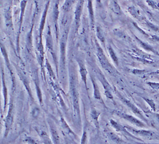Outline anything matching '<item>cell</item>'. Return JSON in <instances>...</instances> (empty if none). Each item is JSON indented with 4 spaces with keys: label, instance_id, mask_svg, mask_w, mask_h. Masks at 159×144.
<instances>
[{
    "label": "cell",
    "instance_id": "6da1fadb",
    "mask_svg": "<svg viewBox=\"0 0 159 144\" xmlns=\"http://www.w3.org/2000/svg\"><path fill=\"white\" fill-rule=\"evenodd\" d=\"M69 89L73 110V116L78 125L81 124V112L80 105V94L78 90V80L76 68L73 62L70 61L68 64Z\"/></svg>",
    "mask_w": 159,
    "mask_h": 144
},
{
    "label": "cell",
    "instance_id": "7a4b0ae2",
    "mask_svg": "<svg viewBox=\"0 0 159 144\" xmlns=\"http://www.w3.org/2000/svg\"><path fill=\"white\" fill-rule=\"evenodd\" d=\"M70 28L67 25L64 28L62 34L60 38V58H59V77L61 81L66 80V75H67V67H66V47L68 39Z\"/></svg>",
    "mask_w": 159,
    "mask_h": 144
},
{
    "label": "cell",
    "instance_id": "3957f363",
    "mask_svg": "<svg viewBox=\"0 0 159 144\" xmlns=\"http://www.w3.org/2000/svg\"><path fill=\"white\" fill-rule=\"evenodd\" d=\"M96 56L98 59V61L101 64L102 68L105 70V71L108 72L112 76H116L119 74V72L117 71L116 68L113 66L111 63L110 62L109 59L106 56L104 52L99 44V43L96 40Z\"/></svg>",
    "mask_w": 159,
    "mask_h": 144
},
{
    "label": "cell",
    "instance_id": "277c9868",
    "mask_svg": "<svg viewBox=\"0 0 159 144\" xmlns=\"http://www.w3.org/2000/svg\"><path fill=\"white\" fill-rule=\"evenodd\" d=\"M96 76L98 78V79L101 82L102 87L104 89V95L108 99L110 100L114 105H116V102L114 100L113 95V88L110 84L109 83L107 78L104 75L103 73L99 69L96 68L95 70Z\"/></svg>",
    "mask_w": 159,
    "mask_h": 144
},
{
    "label": "cell",
    "instance_id": "5b68a950",
    "mask_svg": "<svg viewBox=\"0 0 159 144\" xmlns=\"http://www.w3.org/2000/svg\"><path fill=\"white\" fill-rule=\"evenodd\" d=\"M14 98H12V95L10 98L8 103L7 114L4 120L5 123V132L4 137H7L9 134L10 130L12 128L13 124L14 122V115H15V106L14 103Z\"/></svg>",
    "mask_w": 159,
    "mask_h": 144
},
{
    "label": "cell",
    "instance_id": "8992f818",
    "mask_svg": "<svg viewBox=\"0 0 159 144\" xmlns=\"http://www.w3.org/2000/svg\"><path fill=\"white\" fill-rule=\"evenodd\" d=\"M45 44H46V48L47 50L48 51L49 53L50 54L51 56L53 58V60H54L55 66H56V73L57 76L59 78V62L57 60V57L56 55V53L54 50V40H53V37L51 32V29L50 26H48V30L47 31V33L45 34Z\"/></svg>",
    "mask_w": 159,
    "mask_h": 144
},
{
    "label": "cell",
    "instance_id": "52a82bcc",
    "mask_svg": "<svg viewBox=\"0 0 159 144\" xmlns=\"http://www.w3.org/2000/svg\"><path fill=\"white\" fill-rule=\"evenodd\" d=\"M115 94H116V96L119 99H120V100L122 101V103H124L127 107H128L132 111V113L134 114L139 119H140L143 120L144 122H145V123L149 126L148 121L147 120V118H146V117L144 115L142 111L135 104H134L131 101L129 100L128 99H127L126 98L123 96L120 93H118L117 91H116Z\"/></svg>",
    "mask_w": 159,
    "mask_h": 144
},
{
    "label": "cell",
    "instance_id": "ba28073f",
    "mask_svg": "<svg viewBox=\"0 0 159 144\" xmlns=\"http://www.w3.org/2000/svg\"><path fill=\"white\" fill-rule=\"evenodd\" d=\"M115 115L118 116L119 118L122 119L124 120H125L132 124L136 126L138 128H147L148 126L146 124L144 121H142L139 120V119L136 118V117L130 114H129L127 113L124 112L120 110H114L113 112Z\"/></svg>",
    "mask_w": 159,
    "mask_h": 144
},
{
    "label": "cell",
    "instance_id": "9c48e42d",
    "mask_svg": "<svg viewBox=\"0 0 159 144\" xmlns=\"http://www.w3.org/2000/svg\"><path fill=\"white\" fill-rule=\"evenodd\" d=\"M28 1L27 0H22L20 2V16H19V28L17 35V38H16V51L17 54H18V56L20 58V37L22 32V24L25 15V8L27 6Z\"/></svg>",
    "mask_w": 159,
    "mask_h": 144
},
{
    "label": "cell",
    "instance_id": "30bf717a",
    "mask_svg": "<svg viewBox=\"0 0 159 144\" xmlns=\"http://www.w3.org/2000/svg\"><path fill=\"white\" fill-rule=\"evenodd\" d=\"M129 54L133 59H135L138 61H141L144 64H152L155 62L151 55L145 53V52L138 49H132V51Z\"/></svg>",
    "mask_w": 159,
    "mask_h": 144
},
{
    "label": "cell",
    "instance_id": "8fae6325",
    "mask_svg": "<svg viewBox=\"0 0 159 144\" xmlns=\"http://www.w3.org/2000/svg\"><path fill=\"white\" fill-rule=\"evenodd\" d=\"M110 125L116 131V132H118L119 133H121L126 138H132L134 140H137L138 141L143 142V140L140 138L134 136V135H132L130 132H129L124 126H122L121 124L118 123L117 121H116L112 119H111L110 120Z\"/></svg>",
    "mask_w": 159,
    "mask_h": 144
},
{
    "label": "cell",
    "instance_id": "7c38bea8",
    "mask_svg": "<svg viewBox=\"0 0 159 144\" xmlns=\"http://www.w3.org/2000/svg\"><path fill=\"white\" fill-rule=\"evenodd\" d=\"M0 49H1V52H2V54L6 66L10 72V75L11 78V81H12V92H14V91L16 89V78L14 77V72H13L12 70V67H11V65L10 63V61L9 60V58H8V52L7 50L6 47H5L4 44H2L1 42V45H0Z\"/></svg>",
    "mask_w": 159,
    "mask_h": 144
},
{
    "label": "cell",
    "instance_id": "4fadbf2b",
    "mask_svg": "<svg viewBox=\"0 0 159 144\" xmlns=\"http://www.w3.org/2000/svg\"><path fill=\"white\" fill-rule=\"evenodd\" d=\"M85 0H79L78 2L74 14V27L75 33H78L81 24V18L84 10Z\"/></svg>",
    "mask_w": 159,
    "mask_h": 144
},
{
    "label": "cell",
    "instance_id": "5bb4252c",
    "mask_svg": "<svg viewBox=\"0 0 159 144\" xmlns=\"http://www.w3.org/2000/svg\"><path fill=\"white\" fill-rule=\"evenodd\" d=\"M76 63L78 66V71L80 73V75L81 77V79L82 81V82L84 84L86 91L87 95L89 98V88H88V85H87V75H88V71L87 69L86 68L85 64L84 63V61H83V59H82L81 58H76Z\"/></svg>",
    "mask_w": 159,
    "mask_h": 144
},
{
    "label": "cell",
    "instance_id": "9a60e30c",
    "mask_svg": "<svg viewBox=\"0 0 159 144\" xmlns=\"http://www.w3.org/2000/svg\"><path fill=\"white\" fill-rule=\"evenodd\" d=\"M90 81H91V82L92 84V87H93V96H94V99L99 101L106 109L108 110V107L107 106V105H106V103L102 97L101 91H100L99 86L96 82L95 77L92 73H90Z\"/></svg>",
    "mask_w": 159,
    "mask_h": 144
},
{
    "label": "cell",
    "instance_id": "2e32d148",
    "mask_svg": "<svg viewBox=\"0 0 159 144\" xmlns=\"http://www.w3.org/2000/svg\"><path fill=\"white\" fill-rule=\"evenodd\" d=\"M1 78H2V93L3 96V114H5L7 111V109L8 108V87L7 86V82L5 80V71H4V67L3 66L2 63H1Z\"/></svg>",
    "mask_w": 159,
    "mask_h": 144
},
{
    "label": "cell",
    "instance_id": "e0dca14e",
    "mask_svg": "<svg viewBox=\"0 0 159 144\" xmlns=\"http://www.w3.org/2000/svg\"><path fill=\"white\" fill-rule=\"evenodd\" d=\"M124 126L129 132H130L132 135H134L137 137H147V138H152L155 135V133L152 130L144 129L143 128L136 129L132 126H130L129 125H125Z\"/></svg>",
    "mask_w": 159,
    "mask_h": 144
},
{
    "label": "cell",
    "instance_id": "ac0fdd59",
    "mask_svg": "<svg viewBox=\"0 0 159 144\" xmlns=\"http://www.w3.org/2000/svg\"><path fill=\"white\" fill-rule=\"evenodd\" d=\"M50 0H48L45 5L44 10L42 13V15L41 17L40 22H39V28H38V31H39L38 40H39V41H43L42 36H43V31L45 30V24H46V20H47V14H48V10L49 6H50Z\"/></svg>",
    "mask_w": 159,
    "mask_h": 144
},
{
    "label": "cell",
    "instance_id": "d6986e66",
    "mask_svg": "<svg viewBox=\"0 0 159 144\" xmlns=\"http://www.w3.org/2000/svg\"><path fill=\"white\" fill-rule=\"evenodd\" d=\"M16 70H17V75H19V77L20 78V80L21 81V82L24 84V87L26 89V91H27V92L28 93V95H29L30 98H31V100L32 101H34V98H33V94H32V91H31V87H30V82H29L28 77H26V75L23 73V72L22 71V70L19 67H17V66H16Z\"/></svg>",
    "mask_w": 159,
    "mask_h": 144
},
{
    "label": "cell",
    "instance_id": "ffe728a7",
    "mask_svg": "<svg viewBox=\"0 0 159 144\" xmlns=\"http://www.w3.org/2000/svg\"><path fill=\"white\" fill-rule=\"evenodd\" d=\"M47 122H48V125L50 129L51 138L53 142H54V144H61L60 137L54 122L53 121L52 119L50 118L47 119Z\"/></svg>",
    "mask_w": 159,
    "mask_h": 144
},
{
    "label": "cell",
    "instance_id": "44dd1931",
    "mask_svg": "<svg viewBox=\"0 0 159 144\" xmlns=\"http://www.w3.org/2000/svg\"><path fill=\"white\" fill-rule=\"evenodd\" d=\"M59 0H56V2L53 8V22L54 24L55 34L56 42L58 43L59 39Z\"/></svg>",
    "mask_w": 159,
    "mask_h": 144
},
{
    "label": "cell",
    "instance_id": "7402d4cb",
    "mask_svg": "<svg viewBox=\"0 0 159 144\" xmlns=\"http://www.w3.org/2000/svg\"><path fill=\"white\" fill-rule=\"evenodd\" d=\"M3 17L6 27L10 30H14L13 23V12L11 6L7 7L3 11Z\"/></svg>",
    "mask_w": 159,
    "mask_h": 144
},
{
    "label": "cell",
    "instance_id": "603a6c76",
    "mask_svg": "<svg viewBox=\"0 0 159 144\" xmlns=\"http://www.w3.org/2000/svg\"><path fill=\"white\" fill-rule=\"evenodd\" d=\"M100 115H101V113L99 111H98L96 108H94V107H91L90 111V115L92 121H93L95 128L98 131L100 129V124L99 121V117Z\"/></svg>",
    "mask_w": 159,
    "mask_h": 144
},
{
    "label": "cell",
    "instance_id": "cb8c5ba5",
    "mask_svg": "<svg viewBox=\"0 0 159 144\" xmlns=\"http://www.w3.org/2000/svg\"><path fill=\"white\" fill-rule=\"evenodd\" d=\"M135 38L136 39V41L138 43V44L140 45V47L144 50L147 51V52H152V53L154 54L155 55L159 57V53L152 46H151L150 45H149L148 44H147V42H144L143 40H141V39H139L138 36H135Z\"/></svg>",
    "mask_w": 159,
    "mask_h": 144
},
{
    "label": "cell",
    "instance_id": "d4e9b609",
    "mask_svg": "<svg viewBox=\"0 0 159 144\" xmlns=\"http://www.w3.org/2000/svg\"><path fill=\"white\" fill-rule=\"evenodd\" d=\"M60 124H61L62 129L64 130V132L66 134H67L68 135H70L71 137H72L73 138H74L75 139L78 138L77 135L74 133L73 131L71 129V128L70 127V126L65 121L64 117L62 116L60 117Z\"/></svg>",
    "mask_w": 159,
    "mask_h": 144
},
{
    "label": "cell",
    "instance_id": "484cf974",
    "mask_svg": "<svg viewBox=\"0 0 159 144\" xmlns=\"http://www.w3.org/2000/svg\"><path fill=\"white\" fill-rule=\"evenodd\" d=\"M127 11L132 17H134V19H136L138 21H143L144 17L141 15L140 11L136 7H134L133 5L127 8Z\"/></svg>",
    "mask_w": 159,
    "mask_h": 144
},
{
    "label": "cell",
    "instance_id": "4316f807",
    "mask_svg": "<svg viewBox=\"0 0 159 144\" xmlns=\"http://www.w3.org/2000/svg\"><path fill=\"white\" fill-rule=\"evenodd\" d=\"M34 20H33L31 27L30 32L28 33L27 38H26V49L29 53H31L33 50V30L34 27Z\"/></svg>",
    "mask_w": 159,
    "mask_h": 144
},
{
    "label": "cell",
    "instance_id": "83f0119b",
    "mask_svg": "<svg viewBox=\"0 0 159 144\" xmlns=\"http://www.w3.org/2000/svg\"><path fill=\"white\" fill-rule=\"evenodd\" d=\"M106 135L111 141L116 144H123L125 143V141L120 136L111 131H107Z\"/></svg>",
    "mask_w": 159,
    "mask_h": 144
},
{
    "label": "cell",
    "instance_id": "f1b7e54d",
    "mask_svg": "<svg viewBox=\"0 0 159 144\" xmlns=\"http://www.w3.org/2000/svg\"><path fill=\"white\" fill-rule=\"evenodd\" d=\"M87 9L89 12V17L90 21V24L94 28V26L95 24V16H94V11L93 7V2L92 0H87Z\"/></svg>",
    "mask_w": 159,
    "mask_h": 144
},
{
    "label": "cell",
    "instance_id": "f546056e",
    "mask_svg": "<svg viewBox=\"0 0 159 144\" xmlns=\"http://www.w3.org/2000/svg\"><path fill=\"white\" fill-rule=\"evenodd\" d=\"M34 82L35 88H36V95H37L39 104H40V105H43V96H42V93L40 86H39V79H38V77L37 76L36 73H35V75L34 76Z\"/></svg>",
    "mask_w": 159,
    "mask_h": 144
},
{
    "label": "cell",
    "instance_id": "4dcf8cb0",
    "mask_svg": "<svg viewBox=\"0 0 159 144\" xmlns=\"http://www.w3.org/2000/svg\"><path fill=\"white\" fill-rule=\"evenodd\" d=\"M108 53L110 54V56L111 60L113 61V62L114 63V64L116 65V67H118L119 59L116 54V52H115L113 47L110 45H109L108 47Z\"/></svg>",
    "mask_w": 159,
    "mask_h": 144
},
{
    "label": "cell",
    "instance_id": "1f68e13d",
    "mask_svg": "<svg viewBox=\"0 0 159 144\" xmlns=\"http://www.w3.org/2000/svg\"><path fill=\"white\" fill-rule=\"evenodd\" d=\"M45 68L47 69V72H48V73L49 75V77L50 78H52V79L53 81H55L56 79V74L54 72V70H53L52 68V66L50 65L48 59L47 58H45Z\"/></svg>",
    "mask_w": 159,
    "mask_h": 144
},
{
    "label": "cell",
    "instance_id": "d6a6232c",
    "mask_svg": "<svg viewBox=\"0 0 159 144\" xmlns=\"http://www.w3.org/2000/svg\"><path fill=\"white\" fill-rule=\"evenodd\" d=\"M96 36L98 38V40L101 42V43L103 45H105V36H104V33L102 28L99 26H97L96 28Z\"/></svg>",
    "mask_w": 159,
    "mask_h": 144
},
{
    "label": "cell",
    "instance_id": "836d02e7",
    "mask_svg": "<svg viewBox=\"0 0 159 144\" xmlns=\"http://www.w3.org/2000/svg\"><path fill=\"white\" fill-rule=\"evenodd\" d=\"M111 10L113 11L114 13L116 14L117 15H122V10L121 9V7L118 3L116 0H111Z\"/></svg>",
    "mask_w": 159,
    "mask_h": 144
},
{
    "label": "cell",
    "instance_id": "e575fe53",
    "mask_svg": "<svg viewBox=\"0 0 159 144\" xmlns=\"http://www.w3.org/2000/svg\"><path fill=\"white\" fill-rule=\"evenodd\" d=\"M87 130H88L87 125L85 124L84 127L83 133H82V135L81 140H80V144H87V140H88Z\"/></svg>",
    "mask_w": 159,
    "mask_h": 144
},
{
    "label": "cell",
    "instance_id": "d590c367",
    "mask_svg": "<svg viewBox=\"0 0 159 144\" xmlns=\"http://www.w3.org/2000/svg\"><path fill=\"white\" fill-rule=\"evenodd\" d=\"M141 98L144 101L147 102V103L150 107V108H151L152 111H153V112L156 111V109H157V108H156V104H155V101L152 99H150V98H148L147 97H143V96H141Z\"/></svg>",
    "mask_w": 159,
    "mask_h": 144
},
{
    "label": "cell",
    "instance_id": "8d00e7d4",
    "mask_svg": "<svg viewBox=\"0 0 159 144\" xmlns=\"http://www.w3.org/2000/svg\"><path fill=\"white\" fill-rule=\"evenodd\" d=\"M23 142L26 144H41L32 137L28 135H25L23 138Z\"/></svg>",
    "mask_w": 159,
    "mask_h": 144
},
{
    "label": "cell",
    "instance_id": "74e56055",
    "mask_svg": "<svg viewBox=\"0 0 159 144\" xmlns=\"http://www.w3.org/2000/svg\"><path fill=\"white\" fill-rule=\"evenodd\" d=\"M130 72L135 75H147L148 72L147 70H142V69H138V68H133L130 70Z\"/></svg>",
    "mask_w": 159,
    "mask_h": 144
},
{
    "label": "cell",
    "instance_id": "f35d334b",
    "mask_svg": "<svg viewBox=\"0 0 159 144\" xmlns=\"http://www.w3.org/2000/svg\"><path fill=\"white\" fill-rule=\"evenodd\" d=\"M73 2H74V0H65V2L62 8V10L64 12H68L70 10V8L73 3Z\"/></svg>",
    "mask_w": 159,
    "mask_h": 144
},
{
    "label": "cell",
    "instance_id": "ab89813d",
    "mask_svg": "<svg viewBox=\"0 0 159 144\" xmlns=\"http://www.w3.org/2000/svg\"><path fill=\"white\" fill-rule=\"evenodd\" d=\"M143 22H144V24L147 25L149 28H150V30L156 31V32H158L159 31V28L157 27V26H155V24H152L151 22H150L148 20H147L146 18L144 19Z\"/></svg>",
    "mask_w": 159,
    "mask_h": 144
},
{
    "label": "cell",
    "instance_id": "60d3db41",
    "mask_svg": "<svg viewBox=\"0 0 159 144\" xmlns=\"http://www.w3.org/2000/svg\"><path fill=\"white\" fill-rule=\"evenodd\" d=\"M146 2L154 10H159V3L155 2L154 0H146Z\"/></svg>",
    "mask_w": 159,
    "mask_h": 144
},
{
    "label": "cell",
    "instance_id": "b9f144b4",
    "mask_svg": "<svg viewBox=\"0 0 159 144\" xmlns=\"http://www.w3.org/2000/svg\"><path fill=\"white\" fill-rule=\"evenodd\" d=\"M147 85H148L152 89L155 91L159 90V82H147Z\"/></svg>",
    "mask_w": 159,
    "mask_h": 144
},
{
    "label": "cell",
    "instance_id": "7bdbcfd3",
    "mask_svg": "<svg viewBox=\"0 0 159 144\" xmlns=\"http://www.w3.org/2000/svg\"><path fill=\"white\" fill-rule=\"evenodd\" d=\"M132 24H133V25L134 26V27L135 28H136L142 34H143L144 35H145L146 36H147V37H149V38H151V35H149L148 33H146L145 31H144L142 29H141L139 27V26H138V24L136 23V22H132Z\"/></svg>",
    "mask_w": 159,
    "mask_h": 144
},
{
    "label": "cell",
    "instance_id": "ee69618b",
    "mask_svg": "<svg viewBox=\"0 0 159 144\" xmlns=\"http://www.w3.org/2000/svg\"><path fill=\"white\" fill-rule=\"evenodd\" d=\"M147 75H159V70H157L155 72H150V73H148L147 74Z\"/></svg>",
    "mask_w": 159,
    "mask_h": 144
},
{
    "label": "cell",
    "instance_id": "f6af8a7d",
    "mask_svg": "<svg viewBox=\"0 0 159 144\" xmlns=\"http://www.w3.org/2000/svg\"><path fill=\"white\" fill-rule=\"evenodd\" d=\"M151 38L152 39V40H155V41L159 42V37H158L157 36L152 35V36H151Z\"/></svg>",
    "mask_w": 159,
    "mask_h": 144
},
{
    "label": "cell",
    "instance_id": "bcb514c9",
    "mask_svg": "<svg viewBox=\"0 0 159 144\" xmlns=\"http://www.w3.org/2000/svg\"><path fill=\"white\" fill-rule=\"evenodd\" d=\"M89 144H96V140H95L94 138H92V137L90 138Z\"/></svg>",
    "mask_w": 159,
    "mask_h": 144
},
{
    "label": "cell",
    "instance_id": "7dc6e473",
    "mask_svg": "<svg viewBox=\"0 0 159 144\" xmlns=\"http://www.w3.org/2000/svg\"><path fill=\"white\" fill-rule=\"evenodd\" d=\"M19 2H20V0H14V5H17Z\"/></svg>",
    "mask_w": 159,
    "mask_h": 144
},
{
    "label": "cell",
    "instance_id": "c3c4849f",
    "mask_svg": "<svg viewBox=\"0 0 159 144\" xmlns=\"http://www.w3.org/2000/svg\"><path fill=\"white\" fill-rule=\"evenodd\" d=\"M96 2L99 4H101V0H96Z\"/></svg>",
    "mask_w": 159,
    "mask_h": 144
},
{
    "label": "cell",
    "instance_id": "681fc988",
    "mask_svg": "<svg viewBox=\"0 0 159 144\" xmlns=\"http://www.w3.org/2000/svg\"><path fill=\"white\" fill-rule=\"evenodd\" d=\"M38 1V0H36V3Z\"/></svg>",
    "mask_w": 159,
    "mask_h": 144
}]
</instances>
